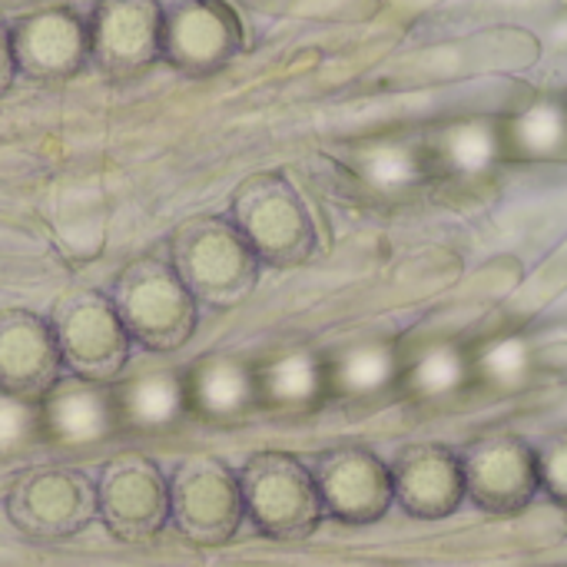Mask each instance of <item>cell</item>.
<instances>
[{
  "label": "cell",
  "mask_w": 567,
  "mask_h": 567,
  "mask_svg": "<svg viewBox=\"0 0 567 567\" xmlns=\"http://www.w3.org/2000/svg\"><path fill=\"white\" fill-rule=\"evenodd\" d=\"M169 266L196 306L226 312L252 296L262 262L229 223V216H189L169 233Z\"/></svg>",
  "instance_id": "obj_1"
},
{
  "label": "cell",
  "mask_w": 567,
  "mask_h": 567,
  "mask_svg": "<svg viewBox=\"0 0 567 567\" xmlns=\"http://www.w3.org/2000/svg\"><path fill=\"white\" fill-rule=\"evenodd\" d=\"M106 296L133 346L150 352H176L196 336L199 306L166 256L143 252L130 259L116 272Z\"/></svg>",
  "instance_id": "obj_2"
},
{
  "label": "cell",
  "mask_w": 567,
  "mask_h": 567,
  "mask_svg": "<svg viewBox=\"0 0 567 567\" xmlns=\"http://www.w3.org/2000/svg\"><path fill=\"white\" fill-rule=\"evenodd\" d=\"M236 475L246 522L259 535L272 542H302L326 522L312 468L292 452H256Z\"/></svg>",
  "instance_id": "obj_3"
},
{
  "label": "cell",
  "mask_w": 567,
  "mask_h": 567,
  "mask_svg": "<svg viewBox=\"0 0 567 567\" xmlns=\"http://www.w3.org/2000/svg\"><path fill=\"white\" fill-rule=\"evenodd\" d=\"M229 223L249 243L262 269L302 266L316 249V226L306 203L282 173H256L229 196Z\"/></svg>",
  "instance_id": "obj_4"
},
{
  "label": "cell",
  "mask_w": 567,
  "mask_h": 567,
  "mask_svg": "<svg viewBox=\"0 0 567 567\" xmlns=\"http://www.w3.org/2000/svg\"><path fill=\"white\" fill-rule=\"evenodd\" d=\"M47 322L53 329L63 375L103 382V385L123 379L133 355V339L126 336L106 292L96 289L63 292L53 302Z\"/></svg>",
  "instance_id": "obj_5"
},
{
  "label": "cell",
  "mask_w": 567,
  "mask_h": 567,
  "mask_svg": "<svg viewBox=\"0 0 567 567\" xmlns=\"http://www.w3.org/2000/svg\"><path fill=\"white\" fill-rule=\"evenodd\" d=\"M7 522L30 542H66L96 522V485L73 465H37L13 478Z\"/></svg>",
  "instance_id": "obj_6"
},
{
  "label": "cell",
  "mask_w": 567,
  "mask_h": 567,
  "mask_svg": "<svg viewBox=\"0 0 567 567\" xmlns=\"http://www.w3.org/2000/svg\"><path fill=\"white\" fill-rule=\"evenodd\" d=\"M169 525L196 548H226L246 525L239 475L216 455H186L169 475Z\"/></svg>",
  "instance_id": "obj_7"
},
{
  "label": "cell",
  "mask_w": 567,
  "mask_h": 567,
  "mask_svg": "<svg viewBox=\"0 0 567 567\" xmlns=\"http://www.w3.org/2000/svg\"><path fill=\"white\" fill-rule=\"evenodd\" d=\"M96 518L123 545H150L169 528V475L143 452L106 458L93 478Z\"/></svg>",
  "instance_id": "obj_8"
},
{
  "label": "cell",
  "mask_w": 567,
  "mask_h": 567,
  "mask_svg": "<svg viewBox=\"0 0 567 567\" xmlns=\"http://www.w3.org/2000/svg\"><path fill=\"white\" fill-rule=\"evenodd\" d=\"M159 63L203 80L226 70L243 50V20L226 0H159Z\"/></svg>",
  "instance_id": "obj_9"
},
{
  "label": "cell",
  "mask_w": 567,
  "mask_h": 567,
  "mask_svg": "<svg viewBox=\"0 0 567 567\" xmlns=\"http://www.w3.org/2000/svg\"><path fill=\"white\" fill-rule=\"evenodd\" d=\"M17 76L30 83H66L90 63L86 17L66 3H40L10 20Z\"/></svg>",
  "instance_id": "obj_10"
},
{
  "label": "cell",
  "mask_w": 567,
  "mask_h": 567,
  "mask_svg": "<svg viewBox=\"0 0 567 567\" xmlns=\"http://www.w3.org/2000/svg\"><path fill=\"white\" fill-rule=\"evenodd\" d=\"M312 478L322 512L342 525H372L395 502L392 468L365 445H336L316 455Z\"/></svg>",
  "instance_id": "obj_11"
},
{
  "label": "cell",
  "mask_w": 567,
  "mask_h": 567,
  "mask_svg": "<svg viewBox=\"0 0 567 567\" xmlns=\"http://www.w3.org/2000/svg\"><path fill=\"white\" fill-rule=\"evenodd\" d=\"M90 63L110 80H136L159 63V0H96L86 13Z\"/></svg>",
  "instance_id": "obj_12"
},
{
  "label": "cell",
  "mask_w": 567,
  "mask_h": 567,
  "mask_svg": "<svg viewBox=\"0 0 567 567\" xmlns=\"http://www.w3.org/2000/svg\"><path fill=\"white\" fill-rule=\"evenodd\" d=\"M465 475V498L495 515H515L542 492L538 452L512 435L482 439L458 452Z\"/></svg>",
  "instance_id": "obj_13"
},
{
  "label": "cell",
  "mask_w": 567,
  "mask_h": 567,
  "mask_svg": "<svg viewBox=\"0 0 567 567\" xmlns=\"http://www.w3.org/2000/svg\"><path fill=\"white\" fill-rule=\"evenodd\" d=\"M60 375L63 365L47 316L0 309V392L40 405Z\"/></svg>",
  "instance_id": "obj_14"
},
{
  "label": "cell",
  "mask_w": 567,
  "mask_h": 567,
  "mask_svg": "<svg viewBox=\"0 0 567 567\" xmlns=\"http://www.w3.org/2000/svg\"><path fill=\"white\" fill-rule=\"evenodd\" d=\"M40 429L53 445L80 449L113 439L120 425L113 385L60 375V382L40 402Z\"/></svg>",
  "instance_id": "obj_15"
},
{
  "label": "cell",
  "mask_w": 567,
  "mask_h": 567,
  "mask_svg": "<svg viewBox=\"0 0 567 567\" xmlns=\"http://www.w3.org/2000/svg\"><path fill=\"white\" fill-rule=\"evenodd\" d=\"M389 468L395 502L415 518H445L465 502L462 458L445 445H412Z\"/></svg>",
  "instance_id": "obj_16"
},
{
  "label": "cell",
  "mask_w": 567,
  "mask_h": 567,
  "mask_svg": "<svg viewBox=\"0 0 567 567\" xmlns=\"http://www.w3.org/2000/svg\"><path fill=\"white\" fill-rule=\"evenodd\" d=\"M189 412L209 422H236L259 405L256 365L236 355H203L186 372Z\"/></svg>",
  "instance_id": "obj_17"
},
{
  "label": "cell",
  "mask_w": 567,
  "mask_h": 567,
  "mask_svg": "<svg viewBox=\"0 0 567 567\" xmlns=\"http://www.w3.org/2000/svg\"><path fill=\"white\" fill-rule=\"evenodd\" d=\"M120 425L133 432H163L189 415L186 375L176 369H143L113 382Z\"/></svg>",
  "instance_id": "obj_18"
},
{
  "label": "cell",
  "mask_w": 567,
  "mask_h": 567,
  "mask_svg": "<svg viewBox=\"0 0 567 567\" xmlns=\"http://www.w3.org/2000/svg\"><path fill=\"white\" fill-rule=\"evenodd\" d=\"M256 392L259 405L279 412H302L329 399V372L326 359L309 349H289L262 365H256Z\"/></svg>",
  "instance_id": "obj_19"
},
{
  "label": "cell",
  "mask_w": 567,
  "mask_h": 567,
  "mask_svg": "<svg viewBox=\"0 0 567 567\" xmlns=\"http://www.w3.org/2000/svg\"><path fill=\"white\" fill-rule=\"evenodd\" d=\"M329 372V395L342 399H369L382 389L399 385L402 365L392 349L379 342H362L352 349H342L336 359H326Z\"/></svg>",
  "instance_id": "obj_20"
},
{
  "label": "cell",
  "mask_w": 567,
  "mask_h": 567,
  "mask_svg": "<svg viewBox=\"0 0 567 567\" xmlns=\"http://www.w3.org/2000/svg\"><path fill=\"white\" fill-rule=\"evenodd\" d=\"M475 375L478 372L465 352H458L455 346H439L419 355L412 365H402L399 385L419 395H449L455 389H465Z\"/></svg>",
  "instance_id": "obj_21"
},
{
  "label": "cell",
  "mask_w": 567,
  "mask_h": 567,
  "mask_svg": "<svg viewBox=\"0 0 567 567\" xmlns=\"http://www.w3.org/2000/svg\"><path fill=\"white\" fill-rule=\"evenodd\" d=\"M40 405L0 392V452H17L30 442H40Z\"/></svg>",
  "instance_id": "obj_22"
},
{
  "label": "cell",
  "mask_w": 567,
  "mask_h": 567,
  "mask_svg": "<svg viewBox=\"0 0 567 567\" xmlns=\"http://www.w3.org/2000/svg\"><path fill=\"white\" fill-rule=\"evenodd\" d=\"M538 478L548 498L567 505V435H558L538 449Z\"/></svg>",
  "instance_id": "obj_23"
},
{
  "label": "cell",
  "mask_w": 567,
  "mask_h": 567,
  "mask_svg": "<svg viewBox=\"0 0 567 567\" xmlns=\"http://www.w3.org/2000/svg\"><path fill=\"white\" fill-rule=\"evenodd\" d=\"M17 80V63H13V47H10V20L0 13V96L10 93Z\"/></svg>",
  "instance_id": "obj_24"
},
{
  "label": "cell",
  "mask_w": 567,
  "mask_h": 567,
  "mask_svg": "<svg viewBox=\"0 0 567 567\" xmlns=\"http://www.w3.org/2000/svg\"><path fill=\"white\" fill-rule=\"evenodd\" d=\"M3 3H20V0H3Z\"/></svg>",
  "instance_id": "obj_25"
}]
</instances>
